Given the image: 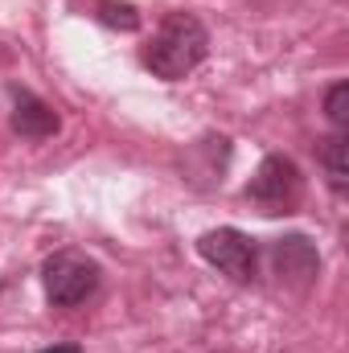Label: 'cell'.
<instances>
[{
    "label": "cell",
    "mask_w": 349,
    "mask_h": 353,
    "mask_svg": "<svg viewBox=\"0 0 349 353\" xmlns=\"http://www.w3.org/2000/svg\"><path fill=\"white\" fill-rule=\"evenodd\" d=\"M206 50H210V33L201 29V21L189 17V12H169L161 21V29L152 33V46L144 50V62L157 79L177 83V79H185L201 66Z\"/></svg>",
    "instance_id": "1"
},
{
    "label": "cell",
    "mask_w": 349,
    "mask_h": 353,
    "mask_svg": "<svg viewBox=\"0 0 349 353\" xmlns=\"http://www.w3.org/2000/svg\"><path fill=\"white\" fill-rule=\"evenodd\" d=\"M41 283H46L50 304L74 308V304H83L90 292L99 288V263L87 259V255H79V251H58L41 267Z\"/></svg>",
    "instance_id": "2"
},
{
    "label": "cell",
    "mask_w": 349,
    "mask_h": 353,
    "mask_svg": "<svg viewBox=\"0 0 349 353\" xmlns=\"http://www.w3.org/2000/svg\"><path fill=\"white\" fill-rule=\"evenodd\" d=\"M197 251H201V259L210 267H218L222 275H230V279H239V283L255 279L259 251H255V243H251L243 230H235V226L206 230V234L197 239Z\"/></svg>",
    "instance_id": "3"
},
{
    "label": "cell",
    "mask_w": 349,
    "mask_h": 353,
    "mask_svg": "<svg viewBox=\"0 0 349 353\" xmlns=\"http://www.w3.org/2000/svg\"><path fill=\"white\" fill-rule=\"evenodd\" d=\"M247 197L259 201V205H271V210H283L300 197V169L288 161V157H267L251 185H247Z\"/></svg>",
    "instance_id": "4"
},
{
    "label": "cell",
    "mask_w": 349,
    "mask_h": 353,
    "mask_svg": "<svg viewBox=\"0 0 349 353\" xmlns=\"http://www.w3.org/2000/svg\"><path fill=\"white\" fill-rule=\"evenodd\" d=\"M271 263H275V275L279 279L304 288V283H312V275L321 267V255H317V247L304 234H288V239H279L271 247Z\"/></svg>",
    "instance_id": "5"
},
{
    "label": "cell",
    "mask_w": 349,
    "mask_h": 353,
    "mask_svg": "<svg viewBox=\"0 0 349 353\" xmlns=\"http://www.w3.org/2000/svg\"><path fill=\"white\" fill-rule=\"evenodd\" d=\"M12 132L25 140H50L58 132V111L29 90H12Z\"/></svg>",
    "instance_id": "6"
},
{
    "label": "cell",
    "mask_w": 349,
    "mask_h": 353,
    "mask_svg": "<svg viewBox=\"0 0 349 353\" xmlns=\"http://www.w3.org/2000/svg\"><path fill=\"white\" fill-rule=\"evenodd\" d=\"M346 136L337 132V136H329L325 144H321V165H325V176H329V185L341 193L349 185V161H346Z\"/></svg>",
    "instance_id": "7"
},
{
    "label": "cell",
    "mask_w": 349,
    "mask_h": 353,
    "mask_svg": "<svg viewBox=\"0 0 349 353\" xmlns=\"http://www.w3.org/2000/svg\"><path fill=\"white\" fill-rule=\"evenodd\" d=\"M325 115H329V123L341 132L349 123V83H333L329 94H325Z\"/></svg>",
    "instance_id": "8"
},
{
    "label": "cell",
    "mask_w": 349,
    "mask_h": 353,
    "mask_svg": "<svg viewBox=\"0 0 349 353\" xmlns=\"http://www.w3.org/2000/svg\"><path fill=\"white\" fill-rule=\"evenodd\" d=\"M103 21L107 25H119V29H136L140 25V17H136L132 4H103Z\"/></svg>",
    "instance_id": "9"
},
{
    "label": "cell",
    "mask_w": 349,
    "mask_h": 353,
    "mask_svg": "<svg viewBox=\"0 0 349 353\" xmlns=\"http://www.w3.org/2000/svg\"><path fill=\"white\" fill-rule=\"evenodd\" d=\"M41 353H79V345H54V350H41Z\"/></svg>",
    "instance_id": "10"
}]
</instances>
